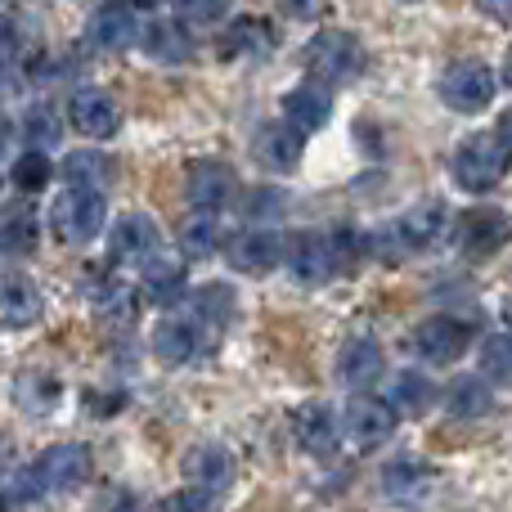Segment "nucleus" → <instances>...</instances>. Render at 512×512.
Returning <instances> with one entry per match:
<instances>
[{
    "instance_id": "obj_1",
    "label": "nucleus",
    "mask_w": 512,
    "mask_h": 512,
    "mask_svg": "<svg viewBox=\"0 0 512 512\" xmlns=\"http://www.w3.org/2000/svg\"><path fill=\"white\" fill-rule=\"evenodd\" d=\"M90 481V450L81 441H63L45 450L27 472H18V495L45 499V495H68Z\"/></svg>"
},
{
    "instance_id": "obj_2",
    "label": "nucleus",
    "mask_w": 512,
    "mask_h": 512,
    "mask_svg": "<svg viewBox=\"0 0 512 512\" xmlns=\"http://www.w3.org/2000/svg\"><path fill=\"white\" fill-rule=\"evenodd\" d=\"M508 158H512L508 144L499 140L495 131L468 135L450 158V176H454V185L468 189V194H490V189L508 176Z\"/></svg>"
},
{
    "instance_id": "obj_3",
    "label": "nucleus",
    "mask_w": 512,
    "mask_h": 512,
    "mask_svg": "<svg viewBox=\"0 0 512 512\" xmlns=\"http://www.w3.org/2000/svg\"><path fill=\"white\" fill-rule=\"evenodd\" d=\"M104 221H108L104 189H72L68 185L50 207V225H54V234H59V243H68V248H81V243L99 239Z\"/></svg>"
},
{
    "instance_id": "obj_4",
    "label": "nucleus",
    "mask_w": 512,
    "mask_h": 512,
    "mask_svg": "<svg viewBox=\"0 0 512 512\" xmlns=\"http://www.w3.org/2000/svg\"><path fill=\"white\" fill-rule=\"evenodd\" d=\"M306 72L315 81H324V86L355 81L364 72V45H360V36L337 32V27H328V32H315L306 41Z\"/></svg>"
},
{
    "instance_id": "obj_5",
    "label": "nucleus",
    "mask_w": 512,
    "mask_h": 512,
    "mask_svg": "<svg viewBox=\"0 0 512 512\" xmlns=\"http://www.w3.org/2000/svg\"><path fill=\"white\" fill-rule=\"evenodd\" d=\"M436 90H441V104L450 108V113L472 117V113H481V108H490V99H495V72L481 59H454L450 68L441 72Z\"/></svg>"
},
{
    "instance_id": "obj_6",
    "label": "nucleus",
    "mask_w": 512,
    "mask_h": 512,
    "mask_svg": "<svg viewBox=\"0 0 512 512\" xmlns=\"http://www.w3.org/2000/svg\"><path fill=\"white\" fill-rule=\"evenodd\" d=\"M508 234H512V225L504 212H495V207H472V212H463L459 221H454V248L468 256V261H486V256H495L504 248Z\"/></svg>"
},
{
    "instance_id": "obj_7",
    "label": "nucleus",
    "mask_w": 512,
    "mask_h": 512,
    "mask_svg": "<svg viewBox=\"0 0 512 512\" xmlns=\"http://www.w3.org/2000/svg\"><path fill=\"white\" fill-rule=\"evenodd\" d=\"M477 337V324L472 319H454V315H432L418 324L414 333V351L423 355L427 364H454Z\"/></svg>"
},
{
    "instance_id": "obj_8",
    "label": "nucleus",
    "mask_w": 512,
    "mask_h": 512,
    "mask_svg": "<svg viewBox=\"0 0 512 512\" xmlns=\"http://www.w3.org/2000/svg\"><path fill=\"white\" fill-rule=\"evenodd\" d=\"M68 122H72V131L86 135V140H113V135L122 131V108H117V99L108 95V90L77 86L68 99Z\"/></svg>"
},
{
    "instance_id": "obj_9",
    "label": "nucleus",
    "mask_w": 512,
    "mask_h": 512,
    "mask_svg": "<svg viewBox=\"0 0 512 512\" xmlns=\"http://www.w3.org/2000/svg\"><path fill=\"white\" fill-rule=\"evenodd\" d=\"M396 414L400 409L391 405V400H378V396H355L351 405H346V436H351L355 450H378V445L391 441V432H396Z\"/></svg>"
},
{
    "instance_id": "obj_10",
    "label": "nucleus",
    "mask_w": 512,
    "mask_h": 512,
    "mask_svg": "<svg viewBox=\"0 0 512 512\" xmlns=\"http://www.w3.org/2000/svg\"><path fill=\"white\" fill-rule=\"evenodd\" d=\"M283 252H288V243H283L274 230H265V225L239 230V234L230 239V248H225V256H230L234 270H239V274H252V279L270 274L274 265L283 261Z\"/></svg>"
},
{
    "instance_id": "obj_11",
    "label": "nucleus",
    "mask_w": 512,
    "mask_h": 512,
    "mask_svg": "<svg viewBox=\"0 0 512 512\" xmlns=\"http://www.w3.org/2000/svg\"><path fill=\"white\" fill-rule=\"evenodd\" d=\"M140 32L144 27L135 23V9H126L122 0H113V5H104V9L90 14L86 45L90 50H99V54H122V50H131V45L140 41Z\"/></svg>"
},
{
    "instance_id": "obj_12",
    "label": "nucleus",
    "mask_w": 512,
    "mask_h": 512,
    "mask_svg": "<svg viewBox=\"0 0 512 512\" xmlns=\"http://www.w3.org/2000/svg\"><path fill=\"white\" fill-rule=\"evenodd\" d=\"M252 153L265 171H279V176H292L301 167V153H306V135L297 131L292 122H270L256 131Z\"/></svg>"
},
{
    "instance_id": "obj_13",
    "label": "nucleus",
    "mask_w": 512,
    "mask_h": 512,
    "mask_svg": "<svg viewBox=\"0 0 512 512\" xmlns=\"http://www.w3.org/2000/svg\"><path fill=\"white\" fill-rule=\"evenodd\" d=\"M283 261H288V270L297 274L306 288L337 279V261H333V243H328V234H292Z\"/></svg>"
},
{
    "instance_id": "obj_14",
    "label": "nucleus",
    "mask_w": 512,
    "mask_h": 512,
    "mask_svg": "<svg viewBox=\"0 0 512 512\" xmlns=\"http://www.w3.org/2000/svg\"><path fill=\"white\" fill-rule=\"evenodd\" d=\"M207 346V328L198 324L194 315H185V319H162L158 328H153V355H158L162 364H171V369H180V364H189L198 351Z\"/></svg>"
},
{
    "instance_id": "obj_15",
    "label": "nucleus",
    "mask_w": 512,
    "mask_h": 512,
    "mask_svg": "<svg viewBox=\"0 0 512 512\" xmlns=\"http://www.w3.org/2000/svg\"><path fill=\"white\" fill-rule=\"evenodd\" d=\"M185 194H189V203H194V212L216 216L234 198V171L216 158L194 162V167H189V180H185Z\"/></svg>"
},
{
    "instance_id": "obj_16",
    "label": "nucleus",
    "mask_w": 512,
    "mask_h": 512,
    "mask_svg": "<svg viewBox=\"0 0 512 512\" xmlns=\"http://www.w3.org/2000/svg\"><path fill=\"white\" fill-rule=\"evenodd\" d=\"M45 315L41 288L18 270H0V324L5 328H32Z\"/></svg>"
},
{
    "instance_id": "obj_17",
    "label": "nucleus",
    "mask_w": 512,
    "mask_h": 512,
    "mask_svg": "<svg viewBox=\"0 0 512 512\" xmlns=\"http://www.w3.org/2000/svg\"><path fill=\"white\" fill-rule=\"evenodd\" d=\"M108 252H113V261H122V265H144L153 252H158V225H153V216L126 212L122 221L113 225V234H108Z\"/></svg>"
},
{
    "instance_id": "obj_18",
    "label": "nucleus",
    "mask_w": 512,
    "mask_h": 512,
    "mask_svg": "<svg viewBox=\"0 0 512 512\" xmlns=\"http://www.w3.org/2000/svg\"><path fill=\"white\" fill-rule=\"evenodd\" d=\"M274 45H279L274 23H265V18H234L221 32L216 50H221V59H265V54H274Z\"/></svg>"
},
{
    "instance_id": "obj_19",
    "label": "nucleus",
    "mask_w": 512,
    "mask_h": 512,
    "mask_svg": "<svg viewBox=\"0 0 512 512\" xmlns=\"http://www.w3.org/2000/svg\"><path fill=\"white\" fill-rule=\"evenodd\" d=\"M328 117H333V95H328L324 81H301L283 95V122H292L301 135L319 131Z\"/></svg>"
},
{
    "instance_id": "obj_20",
    "label": "nucleus",
    "mask_w": 512,
    "mask_h": 512,
    "mask_svg": "<svg viewBox=\"0 0 512 512\" xmlns=\"http://www.w3.org/2000/svg\"><path fill=\"white\" fill-rule=\"evenodd\" d=\"M441 234H445V207L436 203V198H427V203L409 207V212L400 216L391 239L400 243V252H427Z\"/></svg>"
},
{
    "instance_id": "obj_21",
    "label": "nucleus",
    "mask_w": 512,
    "mask_h": 512,
    "mask_svg": "<svg viewBox=\"0 0 512 512\" xmlns=\"http://www.w3.org/2000/svg\"><path fill=\"white\" fill-rule=\"evenodd\" d=\"M292 436H297L301 454H310V459H328V454H337V441H342V432H337V418L328 405H306L297 418H292Z\"/></svg>"
},
{
    "instance_id": "obj_22",
    "label": "nucleus",
    "mask_w": 512,
    "mask_h": 512,
    "mask_svg": "<svg viewBox=\"0 0 512 512\" xmlns=\"http://www.w3.org/2000/svg\"><path fill=\"white\" fill-rule=\"evenodd\" d=\"M337 378L351 391L373 387V382L382 378V346L373 342V337H351V342H342V351H337Z\"/></svg>"
},
{
    "instance_id": "obj_23",
    "label": "nucleus",
    "mask_w": 512,
    "mask_h": 512,
    "mask_svg": "<svg viewBox=\"0 0 512 512\" xmlns=\"http://www.w3.org/2000/svg\"><path fill=\"white\" fill-rule=\"evenodd\" d=\"M432 481H436L432 463L414 459V454H400V459H391L387 468H382V490H387V499H396V504L423 499L427 490H432Z\"/></svg>"
},
{
    "instance_id": "obj_24",
    "label": "nucleus",
    "mask_w": 512,
    "mask_h": 512,
    "mask_svg": "<svg viewBox=\"0 0 512 512\" xmlns=\"http://www.w3.org/2000/svg\"><path fill=\"white\" fill-rule=\"evenodd\" d=\"M140 50L149 54L153 63H189L194 59V36H189L185 23H171V18H158L140 32Z\"/></svg>"
},
{
    "instance_id": "obj_25",
    "label": "nucleus",
    "mask_w": 512,
    "mask_h": 512,
    "mask_svg": "<svg viewBox=\"0 0 512 512\" xmlns=\"http://www.w3.org/2000/svg\"><path fill=\"white\" fill-rule=\"evenodd\" d=\"M41 239V221H36L32 203H5L0 207V252L5 256H32Z\"/></svg>"
},
{
    "instance_id": "obj_26",
    "label": "nucleus",
    "mask_w": 512,
    "mask_h": 512,
    "mask_svg": "<svg viewBox=\"0 0 512 512\" xmlns=\"http://www.w3.org/2000/svg\"><path fill=\"white\" fill-rule=\"evenodd\" d=\"M63 400V382L54 378V373H41V369H27L14 378V405L23 409V414H54V405Z\"/></svg>"
},
{
    "instance_id": "obj_27",
    "label": "nucleus",
    "mask_w": 512,
    "mask_h": 512,
    "mask_svg": "<svg viewBox=\"0 0 512 512\" xmlns=\"http://www.w3.org/2000/svg\"><path fill=\"white\" fill-rule=\"evenodd\" d=\"M185 477L203 490H225L234 477V459L225 445H194L185 454Z\"/></svg>"
},
{
    "instance_id": "obj_28",
    "label": "nucleus",
    "mask_w": 512,
    "mask_h": 512,
    "mask_svg": "<svg viewBox=\"0 0 512 512\" xmlns=\"http://www.w3.org/2000/svg\"><path fill=\"white\" fill-rule=\"evenodd\" d=\"M144 292H149L158 306H171V301L185 292V256L153 252L149 261H144Z\"/></svg>"
},
{
    "instance_id": "obj_29",
    "label": "nucleus",
    "mask_w": 512,
    "mask_h": 512,
    "mask_svg": "<svg viewBox=\"0 0 512 512\" xmlns=\"http://www.w3.org/2000/svg\"><path fill=\"white\" fill-rule=\"evenodd\" d=\"M90 301H95L99 319L113 328H126L140 319V297H135V288H126L122 279H104L99 288H90Z\"/></svg>"
},
{
    "instance_id": "obj_30",
    "label": "nucleus",
    "mask_w": 512,
    "mask_h": 512,
    "mask_svg": "<svg viewBox=\"0 0 512 512\" xmlns=\"http://www.w3.org/2000/svg\"><path fill=\"white\" fill-rule=\"evenodd\" d=\"M113 158H104V153L95 149H77V153H63V180H68L72 189H104L113 185Z\"/></svg>"
},
{
    "instance_id": "obj_31",
    "label": "nucleus",
    "mask_w": 512,
    "mask_h": 512,
    "mask_svg": "<svg viewBox=\"0 0 512 512\" xmlns=\"http://www.w3.org/2000/svg\"><path fill=\"white\" fill-rule=\"evenodd\" d=\"M391 405L409 418H423L427 409L436 405V382L427 378V373H414V369L396 373V382H391Z\"/></svg>"
},
{
    "instance_id": "obj_32",
    "label": "nucleus",
    "mask_w": 512,
    "mask_h": 512,
    "mask_svg": "<svg viewBox=\"0 0 512 512\" xmlns=\"http://www.w3.org/2000/svg\"><path fill=\"white\" fill-rule=\"evenodd\" d=\"M490 405H495V396H490L486 378H454L450 396H445V409H450V418H463V423H472V418H486Z\"/></svg>"
},
{
    "instance_id": "obj_33",
    "label": "nucleus",
    "mask_w": 512,
    "mask_h": 512,
    "mask_svg": "<svg viewBox=\"0 0 512 512\" xmlns=\"http://www.w3.org/2000/svg\"><path fill=\"white\" fill-rule=\"evenodd\" d=\"M216 248H221V230H216V221L207 212H194L180 225V256L207 261V256H216Z\"/></svg>"
},
{
    "instance_id": "obj_34",
    "label": "nucleus",
    "mask_w": 512,
    "mask_h": 512,
    "mask_svg": "<svg viewBox=\"0 0 512 512\" xmlns=\"http://www.w3.org/2000/svg\"><path fill=\"white\" fill-rule=\"evenodd\" d=\"M50 176H54V167H50V158H45L41 149L18 153L14 167H9V180H14L18 194H41V189L50 185Z\"/></svg>"
},
{
    "instance_id": "obj_35",
    "label": "nucleus",
    "mask_w": 512,
    "mask_h": 512,
    "mask_svg": "<svg viewBox=\"0 0 512 512\" xmlns=\"http://www.w3.org/2000/svg\"><path fill=\"white\" fill-rule=\"evenodd\" d=\"M189 310H194V319L207 328V337H212L216 328H225V324H230L234 297H230V288H203V292H194V301H189Z\"/></svg>"
},
{
    "instance_id": "obj_36",
    "label": "nucleus",
    "mask_w": 512,
    "mask_h": 512,
    "mask_svg": "<svg viewBox=\"0 0 512 512\" xmlns=\"http://www.w3.org/2000/svg\"><path fill=\"white\" fill-rule=\"evenodd\" d=\"M18 131H23V140L32 144V149H45V144H54L63 135V122L50 104H32L23 113V122H18Z\"/></svg>"
},
{
    "instance_id": "obj_37",
    "label": "nucleus",
    "mask_w": 512,
    "mask_h": 512,
    "mask_svg": "<svg viewBox=\"0 0 512 512\" xmlns=\"http://www.w3.org/2000/svg\"><path fill=\"white\" fill-rule=\"evenodd\" d=\"M481 378L499 382V387H512V337L495 333L481 342Z\"/></svg>"
},
{
    "instance_id": "obj_38",
    "label": "nucleus",
    "mask_w": 512,
    "mask_h": 512,
    "mask_svg": "<svg viewBox=\"0 0 512 512\" xmlns=\"http://www.w3.org/2000/svg\"><path fill=\"white\" fill-rule=\"evenodd\" d=\"M248 203H243V216H248L252 225H261V221H279L283 216V194L279 189H248Z\"/></svg>"
},
{
    "instance_id": "obj_39",
    "label": "nucleus",
    "mask_w": 512,
    "mask_h": 512,
    "mask_svg": "<svg viewBox=\"0 0 512 512\" xmlns=\"http://www.w3.org/2000/svg\"><path fill=\"white\" fill-rule=\"evenodd\" d=\"M328 243H333V261H337V274H351L355 265L364 261V239L355 230H333L328 234Z\"/></svg>"
},
{
    "instance_id": "obj_40",
    "label": "nucleus",
    "mask_w": 512,
    "mask_h": 512,
    "mask_svg": "<svg viewBox=\"0 0 512 512\" xmlns=\"http://www.w3.org/2000/svg\"><path fill=\"white\" fill-rule=\"evenodd\" d=\"M162 512H221V508H216V490L194 486V490H176V495L162 499Z\"/></svg>"
},
{
    "instance_id": "obj_41",
    "label": "nucleus",
    "mask_w": 512,
    "mask_h": 512,
    "mask_svg": "<svg viewBox=\"0 0 512 512\" xmlns=\"http://www.w3.org/2000/svg\"><path fill=\"white\" fill-rule=\"evenodd\" d=\"M180 14L189 23H221L230 14V0H180Z\"/></svg>"
},
{
    "instance_id": "obj_42",
    "label": "nucleus",
    "mask_w": 512,
    "mask_h": 512,
    "mask_svg": "<svg viewBox=\"0 0 512 512\" xmlns=\"http://www.w3.org/2000/svg\"><path fill=\"white\" fill-rule=\"evenodd\" d=\"M283 14L288 18H301V23H315L319 9H324V0H279Z\"/></svg>"
},
{
    "instance_id": "obj_43",
    "label": "nucleus",
    "mask_w": 512,
    "mask_h": 512,
    "mask_svg": "<svg viewBox=\"0 0 512 512\" xmlns=\"http://www.w3.org/2000/svg\"><path fill=\"white\" fill-rule=\"evenodd\" d=\"M18 54V32L9 18H0V63H9Z\"/></svg>"
},
{
    "instance_id": "obj_44",
    "label": "nucleus",
    "mask_w": 512,
    "mask_h": 512,
    "mask_svg": "<svg viewBox=\"0 0 512 512\" xmlns=\"http://www.w3.org/2000/svg\"><path fill=\"white\" fill-rule=\"evenodd\" d=\"M99 512H135V499L126 495V490H108L104 495V508Z\"/></svg>"
},
{
    "instance_id": "obj_45",
    "label": "nucleus",
    "mask_w": 512,
    "mask_h": 512,
    "mask_svg": "<svg viewBox=\"0 0 512 512\" xmlns=\"http://www.w3.org/2000/svg\"><path fill=\"white\" fill-rule=\"evenodd\" d=\"M477 5H481V14L499 18V23H508V18H512V0H477Z\"/></svg>"
},
{
    "instance_id": "obj_46",
    "label": "nucleus",
    "mask_w": 512,
    "mask_h": 512,
    "mask_svg": "<svg viewBox=\"0 0 512 512\" xmlns=\"http://www.w3.org/2000/svg\"><path fill=\"white\" fill-rule=\"evenodd\" d=\"M495 135H499V140L508 144V153H512V108H504V113H499V122H495Z\"/></svg>"
},
{
    "instance_id": "obj_47",
    "label": "nucleus",
    "mask_w": 512,
    "mask_h": 512,
    "mask_svg": "<svg viewBox=\"0 0 512 512\" xmlns=\"http://www.w3.org/2000/svg\"><path fill=\"white\" fill-rule=\"evenodd\" d=\"M9 135H14V131H9V122L0 117V162H5V153H9Z\"/></svg>"
},
{
    "instance_id": "obj_48",
    "label": "nucleus",
    "mask_w": 512,
    "mask_h": 512,
    "mask_svg": "<svg viewBox=\"0 0 512 512\" xmlns=\"http://www.w3.org/2000/svg\"><path fill=\"white\" fill-rule=\"evenodd\" d=\"M126 9H135V14H140V9H153V5H162V0H122Z\"/></svg>"
},
{
    "instance_id": "obj_49",
    "label": "nucleus",
    "mask_w": 512,
    "mask_h": 512,
    "mask_svg": "<svg viewBox=\"0 0 512 512\" xmlns=\"http://www.w3.org/2000/svg\"><path fill=\"white\" fill-rule=\"evenodd\" d=\"M504 81L512 86V50H508V59H504Z\"/></svg>"
},
{
    "instance_id": "obj_50",
    "label": "nucleus",
    "mask_w": 512,
    "mask_h": 512,
    "mask_svg": "<svg viewBox=\"0 0 512 512\" xmlns=\"http://www.w3.org/2000/svg\"><path fill=\"white\" fill-rule=\"evenodd\" d=\"M504 319H508V324H512V292H508V297H504Z\"/></svg>"
},
{
    "instance_id": "obj_51",
    "label": "nucleus",
    "mask_w": 512,
    "mask_h": 512,
    "mask_svg": "<svg viewBox=\"0 0 512 512\" xmlns=\"http://www.w3.org/2000/svg\"><path fill=\"white\" fill-rule=\"evenodd\" d=\"M0 512H9V504H5V495H0Z\"/></svg>"
}]
</instances>
